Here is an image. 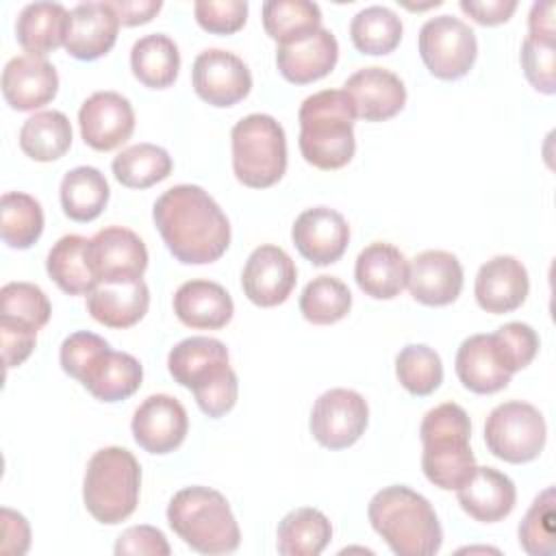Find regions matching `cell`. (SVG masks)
<instances>
[{
	"instance_id": "1",
	"label": "cell",
	"mask_w": 556,
	"mask_h": 556,
	"mask_svg": "<svg viewBox=\"0 0 556 556\" xmlns=\"http://www.w3.org/2000/svg\"><path fill=\"white\" fill-rule=\"evenodd\" d=\"M152 219L163 243L185 265H206L228 250L230 222L219 204L198 185H174L163 191Z\"/></svg>"
},
{
	"instance_id": "50",
	"label": "cell",
	"mask_w": 556,
	"mask_h": 556,
	"mask_svg": "<svg viewBox=\"0 0 556 556\" xmlns=\"http://www.w3.org/2000/svg\"><path fill=\"white\" fill-rule=\"evenodd\" d=\"M460 11L482 26H497L510 20L517 9L515 0H460Z\"/></svg>"
},
{
	"instance_id": "20",
	"label": "cell",
	"mask_w": 556,
	"mask_h": 556,
	"mask_svg": "<svg viewBox=\"0 0 556 556\" xmlns=\"http://www.w3.org/2000/svg\"><path fill=\"white\" fill-rule=\"evenodd\" d=\"M343 91L352 100L356 117L365 122L391 119L406 104V87L402 78L378 65L354 72L345 80Z\"/></svg>"
},
{
	"instance_id": "36",
	"label": "cell",
	"mask_w": 556,
	"mask_h": 556,
	"mask_svg": "<svg viewBox=\"0 0 556 556\" xmlns=\"http://www.w3.org/2000/svg\"><path fill=\"white\" fill-rule=\"evenodd\" d=\"M52 315V306L41 287L33 282H7L0 289V326L24 332H39Z\"/></svg>"
},
{
	"instance_id": "45",
	"label": "cell",
	"mask_w": 556,
	"mask_h": 556,
	"mask_svg": "<svg viewBox=\"0 0 556 556\" xmlns=\"http://www.w3.org/2000/svg\"><path fill=\"white\" fill-rule=\"evenodd\" d=\"M195 22L213 35H232L248 20L245 0H198L193 4Z\"/></svg>"
},
{
	"instance_id": "28",
	"label": "cell",
	"mask_w": 556,
	"mask_h": 556,
	"mask_svg": "<svg viewBox=\"0 0 556 556\" xmlns=\"http://www.w3.org/2000/svg\"><path fill=\"white\" fill-rule=\"evenodd\" d=\"M143 380L141 363L128 352L106 348L80 378V384L100 402L130 397Z\"/></svg>"
},
{
	"instance_id": "41",
	"label": "cell",
	"mask_w": 556,
	"mask_h": 556,
	"mask_svg": "<svg viewBox=\"0 0 556 556\" xmlns=\"http://www.w3.org/2000/svg\"><path fill=\"white\" fill-rule=\"evenodd\" d=\"M352 308V293L348 285L334 276L313 278L300 295V313L315 326H328L343 319Z\"/></svg>"
},
{
	"instance_id": "26",
	"label": "cell",
	"mask_w": 556,
	"mask_h": 556,
	"mask_svg": "<svg viewBox=\"0 0 556 556\" xmlns=\"http://www.w3.org/2000/svg\"><path fill=\"white\" fill-rule=\"evenodd\" d=\"M339 59L337 37L328 28L315 30L311 37L278 46L276 67L293 85H308L332 72Z\"/></svg>"
},
{
	"instance_id": "6",
	"label": "cell",
	"mask_w": 556,
	"mask_h": 556,
	"mask_svg": "<svg viewBox=\"0 0 556 556\" xmlns=\"http://www.w3.org/2000/svg\"><path fill=\"white\" fill-rule=\"evenodd\" d=\"M169 528L191 549L208 556L230 554L241 543L228 500L211 486H185L167 504Z\"/></svg>"
},
{
	"instance_id": "29",
	"label": "cell",
	"mask_w": 556,
	"mask_h": 556,
	"mask_svg": "<svg viewBox=\"0 0 556 556\" xmlns=\"http://www.w3.org/2000/svg\"><path fill=\"white\" fill-rule=\"evenodd\" d=\"M150 306V289L143 280L128 285H98L87 295V313L106 328H130Z\"/></svg>"
},
{
	"instance_id": "14",
	"label": "cell",
	"mask_w": 556,
	"mask_h": 556,
	"mask_svg": "<svg viewBox=\"0 0 556 556\" xmlns=\"http://www.w3.org/2000/svg\"><path fill=\"white\" fill-rule=\"evenodd\" d=\"M298 280L293 258L278 245L265 243L252 250L241 271V287L245 298L263 308L282 304Z\"/></svg>"
},
{
	"instance_id": "51",
	"label": "cell",
	"mask_w": 556,
	"mask_h": 556,
	"mask_svg": "<svg viewBox=\"0 0 556 556\" xmlns=\"http://www.w3.org/2000/svg\"><path fill=\"white\" fill-rule=\"evenodd\" d=\"M35 343H37L35 332H24V330L0 326V345H2V358H4L7 369L22 365L35 350Z\"/></svg>"
},
{
	"instance_id": "2",
	"label": "cell",
	"mask_w": 556,
	"mask_h": 556,
	"mask_svg": "<svg viewBox=\"0 0 556 556\" xmlns=\"http://www.w3.org/2000/svg\"><path fill=\"white\" fill-rule=\"evenodd\" d=\"M172 378L189 389L200 410L213 419L230 413L239 397V380L228 350L213 337H187L167 354Z\"/></svg>"
},
{
	"instance_id": "31",
	"label": "cell",
	"mask_w": 556,
	"mask_h": 556,
	"mask_svg": "<svg viewBox=\"0 0 556 556\" xmlns=\"http://www.w3.org/2000/svg\"><path fill=\"white\" fill-rule=\"evenodd\" d=\"M46 271L70 295H89L98 287L89 263V239L83 235L61 237L48 252Z\"/></svg>"
},
{
	"instance_id": "4",
	"label": "cell",
	"mask_w": 556,
	"mask_h": 556,
	"mask_svg": "<svg viewBox=\"0 0 556 556\" xmlns=\"http://www.w3.org/2000/svg\"><path fill=\"white\" fill-rule=\"evenodd\" d=\"M354 106L343 89H324L304 98L300 122V152L306 163L330 172L348 165L356 150Z\"/></svg>"
},
{
	"instance_id": "42",
	"label": "cell",
	"mask_w": 556,
	"mask_h": 556,
	"mask_svg": "<svg viewBox=\"0 0 556 556\" xmlns=\"http://www.w3.org/2000/svg\"><path fill=\"white\" fill-rule=\"evenodd\" d=\"M395 376L408 393L426 397L443 382L441 356L430 345L408 343L395 356Z\"/></svg>"
},
{
	"instance_id": "9",
	"label": "cell",
	"mask_w": 556,
	"mask_h": 556,
	"mask_svg": "<svg viewBox=\"0 0 556 556\" xmlns=\"http://www.w3.org/2000/svg\"><path fill=\"white\" fill-rule=\"evenodd\" d=\"M547 426L541 410L521 400L497 404L484 421L489 452L513 465L534 460L543 452Z\"/></svg>"
},
{
	"instance_id": "19",
	"label": "cell",
	"mask_w": 556,
	"mask_h": 556,
	"mask_svg": "<svg viewBox=\"0 0 556 556\" xmlns=\"http://www.w3.org/2000/svg\"><path fill=\"white\" fill-rule=\"evenodd\" d=\"M59 91L56 67L37 54L13 56L2 70V96L13 111H35L52 102Z\"/></svg>"
},
{
	"instance_id": "25",
	"label": "cell",
	"mask_w": 556,
	"mask_h": 556,
	"mask_svg": "<svg viewBox=\"0 0 556 556\" xmlns=\"http://www.w3.org/2000/svg\"><path fill=\"white\" fill-rule=\"evenodd\" d=\"M354 278L365 295L374 300H393L408 282V261L395 245L374 241L358 252Z\"/></svg>"
},
{
	"instance_id": "10",
	"label": "cell",
	"mask_w": 556,
	"mask_h": 556,
	"mask_svg": "<svg viewBox=\"0 0 556 556\" xmlns=\"http://www.w3.org/2000/svg\"><path fill=\"white\" fill-rule=\"evenodd\" d=\"M424 65L434 78H463L476 63L478 39L469 24L454 15L430 17L417 37Z\"/></svg>"
},
{
	"instance_id": "53",
	"label": "cell",
	"mask_w": 556,
	"mask_h": 556,
	"mask_svg": "<svg viewBox=\"0 0 556 556\" xmlns=\"http://www.w3.org/2000/svg\"><path fill=\"white\" fill-rule=\"evenodd\" d=\"M554 11L556 4L552 0L534 2L528 17V35L545 41H556V26H554Z\"/></svg>"
},
{
	"instance_id": "43",
	"label": "cell",
	"mask_w": 556,
	"mask_h": 556,
	"mask_svg": "<svg viewBox=\"0 0 556 556\" xmlns=\"http://www.w3.org/2000/svg\"><path fill=\"white\" fill-rule=\"evenodd\" d=\"M554 486L543 489L519 523V545L530 556H552L556 552Z\"/></svg>"
},
{
	"instance_id": "7",
	"label": "cell",
	"mask_w": 556,
	"mask_h": 556,
	"mask_svg": "<svg viewBox=\"0 0 556 556\" xmlns=\"http://www.w3.org/2000/svg\"><path fill=\"white\" fill-rule=\"evenodd\" d=\"M141 467L132 452L119 445L98 450L85 469L83 502L89 515L106 526L128 519L139 504Z\"/></svg>"
},
{
	"instance_id": "52",
	"label": "cell",
	"mask_w": 556,
	"mask_h": 556,
	"mask_svg": "<svg viewBox=\"0 0 556 556\" xmlns=\"http://www.w3.org/2000/svg\"><path fill=\"white\" fill-rule=\"evenodd\" d=\"M113 11L124 26H139L150 22L163 7L161 0H113Z\"/></svg>"
},
{
	"instance_id": "39",
	"label": "cell",
	"mask_w": 556,
	"mask_h": 556,
	"mask_svg": "<svg viewBox=\"0 0 556 556\" xmlns=\"http://www.w3.org/2000/svg\"><path fill=\"white\" fill-rule=\"evenodd\" d=\"M172 156L154 143H135L124 148L111 163L113 176L128 189H148L172 174Z\"/></svg>"
},
{
	"instance_id": "27",
	"label": "cell",
	"mask_w": 556,
	"mask_h": 556,
	"mask_svg": "<svg viewBox=\"0 0 556 556\" xmlns=\"http://www.w3.org/2000/svg\"><path fill=\"white\" fill-rule=\"evenodd\" d=\"M174 313L189 328L219 330L232 319L235 304L219 282L193 278L176 289Z\"/></svg>"
},
{
	"instance_id": "15",
	"label": "cell",
	"mask_w": 556,
	"mask_h": 556,
	"mask_svg": "<svg viewBox=\"0 0 556 556\" xmlns=\"http://www.w3.org/2000/svg\"><path fill=\"white\" fill-rule=\"evenodd\" d=\"M78 124L83 141L89 148L109 152L130 139L135 130V111L130 100L122 93L96 91L83 102Z\"/></svg>"
},
{
	"instance_id": "3",
	"label": "cell",
	"mask_w": 556,
	"mask_h": 556,
	"mask_svg": "<svg viewBox=\"0 0 556 556\" xmlns=\"http://www.w3.org/2000/svg\"><path fill=\"white\" fill-rule=\"evenodd\" d=\"M371 528L397 556H432L441 549L443 530L432 504L404 484L380 489L367 506Z\"/></svg>"
},
{
	"instance_id": "40",
	"label": "cell",
	"mask_w": 556,
	"mask_h": 556,
	"mask_svg": "<svg viewBox=\"0 0 556 556\" xmlns=\"http://www.w3.org/2000/svg\"><path fill=\"white\" fill-rule=\"evenodd\" d=\"M43 232V208L24 191H7L0 198V235L13 250L30 248Z\"/></svg>"
},
{
	"instance_id": "18",
	"label": "cell",
	"mask_w": 556,
	"mask_h": 556,
	"mask_svg": "<svg viewBox=\"0 0 556 556\" xmlns=\"http://www.w3.org/2000/svg\"><path fill=\"white\" fill-rule=\"evenodd\" d=\"M454 369L465 389L478 395H491L508 387L513 371L493 332L467 337L454 361Z\"/></svg>"
},
{
	"instance_id": "34",
	"label": "cell",
	"mask_w": 556,
	"mask_h": 556,
	"mask_svg": "<svg viewBox=\"0 0 556 556\" xmlns=\"http://www.w3.org/2000/svg\"><path fill=\"white\" fill-rule=\"evenodd\" d=\"M61 206L63 213L74 222H91L96 219L111 195L109 182L104 174L96 167L80 165L70 169L61 180Z\"/></svg>"
},
{
	"instance_id": "44",
	"label": "cell",
	"mask_w": 556,
	"mask_h": 556,
	"mask_svg": "<svg viewBox=\"0 0 556 556\" xmlns=\"http://www.w3.org/2000/svg\"><path fill=\"white\" fill-rule=\"evenodd\" d=\"M521 70L528 78V83L541 91L552 96L556 91V48L554 41L536 39V37H526L521 43L519 52Z\"/></svg>"
},
{
	"instance_id": "35",
	"label": "cell",
	"mask_w": 556,
	"mask_h": 556,
	"mask_svg": "<svg viewBox=\"0 0 556 556\" xmlns=\"http://www.w3.org/2000/svg\"><path fill=\"white\" fill-rule=\"evenodd\" d=\"M72 146V124L61 111H39L20 128V148L39 163L61 159Z\"/></svg>"
},
{
	"instance_id": "17",
	"label": "cell",
	"mask_w": 556,
	"mask_h": 556,
	"mask_svg": "<svg viewBox=\"0 0 556 556\" xmlns=\"http://www.w3.org/2000/svg\"><path fill=\"white\" fill-rule=\"evenodd\" d=\"M291 239L306 261L324 267L337 263L348 250L350 226L339 211L330 206H313L295 217Z\"/></svg>"
},
{
	"instance_id": "30",
	"label": "cell",
	"mask_w": 556,
	"mask_h": 556,
	"mask_svg": "<svg viewBox=\"0 0 556 556\" xmlns=\"http://www.w3.org/2000/svg\"><path fill=\"white\" fill-rule=\"evenodd\" d=\"M70 28V11L61 2H30L26 4L15 22L17 43L37 56L65 46Z\"/></svg>"
},
{
	"instance_id": "16",
	"label": "cell",
	"mask_w": 556,
	"mask_h": 556,
	"mask_svg": "<svg viewBox=\"0 0 556 556\" xmlns=\"http://www.w3.org/2000/svg\"><path fill=\"white\" fill-rule=\"evenodd\" d=\"M130 428L139 447L150 454H169L185 441L189 417L176 397L154 393L137 406Z\"/></svg>"
},
{
	"instance_id": "5",
	"label": "cell",
	"mask_w": 556,
	"mask_h": 556,
	"mask_svg": "<svg viewBox=\"0 0 556 556\" xmlns=\"http://www.w3.org/2000/svg\"><path fill=\"white\" fill-rule=\"evenodd\" d=\"M424 476L443 491L463 486L476 469V456L469 447L471 421L456 402H443L430 408L419 426Z\"/></svg>"
},
{
	"instance_id": "38",
	"label": "cell",
	"mask_w": 556,
	"mask_h": 556,
	"mask_svg": "<svg viewBox=\"0 0 556 556\" xmlns=\"http://www.w3.org/2000/svg\"><path fill=\"white\" fill-rule=\"evenodd\" d=\"M402 20L395 11L382 4L361 9L350 22V37L363 54H389L402 41Z\"/></svg>"
},
{
	"instance_id": "48",
	"label": "cell",
	"mask_w": 556,
	"mask_h": 556,
	"mask_svg": "<svg viewBox=\"0 0 556 556\" xmlns=\"http://www.w3.org/2000/svg\"><path fill=\"white\" fill-rule=\"evenodd\" d=\"M113 552L117 556H169V543L165 539V534L154 528V526H132L128 530H124L117 541Z\"/></svg>"
},
{
	"instance_id": "8",
	"label": "cell",
	"mask_w": 556,
	"mask_h": 556,
	"mask_svg": "<svg viewBox=\"0 0 556 556\" xmlns=\"http://www.w3.org/2000/svg\"><path fill=\"white\" fill-rule=\"evenodd\" d=\"M232 172L250 189H267L287 172L285 128L267 113L241 117L230 132Z\"/></svg>"
},
{
	"instance_id": "32",
	"label": "cell",
	"mask_w": 556,
	"mask_h": 556,
	"mask_svg": "<svg viewBox=\"0 0 556 556\" xmlns=\"http://www.w3.org/2000/svg\"><path fill=\"white\" fill-rule=\"evenodd\" d=\"M130 70L150 89H167L178 78L180 52L172 37L163 33L143 35L132 43Z\"/></svg>"
},
{
	"instance_id": "46",
	"label": "cell",
	"mask_w": 556,
	"mask_h": 556,
	"mask_svg": "<svg viewBox=\"0 0 556 556\" xmlns=\"http://www.w3.org/2000/svg\"><path fill=\"white\" fill-rule=\"evenodd\" d=\"M106 348H111V345L100 334H93L89 330H78V332L65 337L61 343V352H59L61 367L67 376H72L74 380L80 382L85 371L93 365V361Z\"/></svg>"
},
{
	"instance_id": "37",
	"label": "cell",
	"mask_w": 556,
	"mask_h": 556,
	"mask_svg": "<svg viewBox=\"0 0 556 556\" xmlns=\"http://www.w3.org/2000/svg\"><path fill=\"white\" fill-rule=\"evenodd\" d=\"M263 28L278 46L295 43L321 28V9L308 0H267Z\"/></svg>"
},
{
	"instance_id": "22",
	"label": "cell",
	"mask_w": 556,
	"mask_h": 556,
	"mask_svg": "<svg viewBox=\"0 0 556 556\" xmlns=\"http://www.w3.org/2000/svg\"><path fill=\"white\" fill-rule=\"evenodd\" d=\"M530 291V278L523 263L515 256L500 254L480 265L473 295L482 311L502 315L519 308Z\"/></svg>"
},
{
	"instance_id": "23",
	"label": "cell",
	"mask_w": 556,
	"mask_h": 556,
	"mask_svg": "<svg viewBox=\"0 0 556 556\" xmlns=\"http://www.w3.org/2000/svg\"><path fill=\"white\" fill-rule=\"evenodd\" d=\"M119 17L111 2H80L70 11L65 50L78 61L104 56L117 41Z\"/></svg>"
},
{
	"instance_id": "49",
	"label": "cell",
	"mask_w": 556,
	"mask_h": 556,
	"mask_svg": "<svg viewBox=\"0 0 556 556\" xmlns=\"http://www.w3.org/2000/svg\"><path fill=\"white\" fill-rule=\"evenodd\" d=\"M2 521V545L0 554L4 556H22L30 547V526L22 513H15L11 508L0 510Z\"/></svg>"
},
{
	"instance_id": "24",
	"label": "cell",
	"mask_w": 556,
	"mask_h": 556,
	"mask_svg": "<svg viewBox=\"0 0 556 556\" xmlns=\"http://www.w3.org/2000/svg\"><path fill=\"white\" fill-rule=\"evenodd\" d=\"M460 508L480 523H495L510 515L517 502L515 482L495 467H478L469 480L456 489Z\"/></svg>"
},
{
	"instance_id": "11",
	"label": "cell",
	"mask_w": 556,
	"mask_h": 556,
	"mask_svg": "<svg viewBox=\"0 0 556 556\" xmlns=\"http://www.w3.org/2000/svg\"><path fill=\"white\" fill-rule=\"evenodd\" d=\"M369 421L367 400L354 389H330L321 393L311 410V434L328 450L354 445Z\"/></svg>"
},
{
	"instance_id": "33",
	"label": "cell",
	"mask_w": 556,
	"mask_h": 556,
	"mask_svg": "<svg viewBox=\"0 0 556 556\" xmlns=\"http://www.w3.org/2000/svg\"><path fill=\"white\" fill-rule=\"evenodd\" d=\"M332 539L330 519L311 506L293 508L276 530V547L282 556H317Z\"/></svg>"
},
{
	"instance_id": "13",
	"label": "cell",
	"mask_w": 556,
	"mask_h": 556,
	"mask_svg": "<svg viewBox=\"0 0 556 556\" xmlns=\"http://www.w3.org/2000/svg\"><path fill=\"white\" fill-rule=\"evenodd\" d=\"M193 91L211 106L226 109L241 102L252 89V74L243 59L222 48L202 50L191 67Z\"/></svg>"
},
{
	"instance_id": "47",
	"label": "cell",
	"mask_w": 556,
	"mask_h": 556,
	"mask_svg": "<svg viewBox=\"0 0 556 556\" xmlns=\"http://www.w3.org/2000/svg\"><path fill=\"white\" fill-rule=\"evenodd\" d=\"M493 334H495L513 374L528 367L534 361V356L539 352V334L532 326H528L523 321H508V324L500 326Z\"/></svg>"
},
{
	"instance_id": "12",
	"label": "cell",
	"mask_w": 556,
	"mask_h": 556,
	"mask_svg": "<svg viewBox=\"0 0 556 556\" xmlns=\"http://www.w3.org/2000/svg\"><path fill=\"white\" fill-rule=\"evenodd\" d=\"M89 263L98 285H128L141 280L148 267V248L137 232L106 226L89 239Z\"/></svg>"
},
{
	"instance_id": "21",
	"label": "cell",
	"mask_w": 556,
	"mask_h": 556,
	"mask_svg": "<svg viewBox=\"0 0 556 556\" xmlns=\"http://www.w3.org/2000/svg\"><path fill=\"white\" fill-rule=\"evenodd\" d=\"M410 295L426 306H447L463 289V265L447 250H424L408 263Z\"/></svg>"
}]
</instances>
